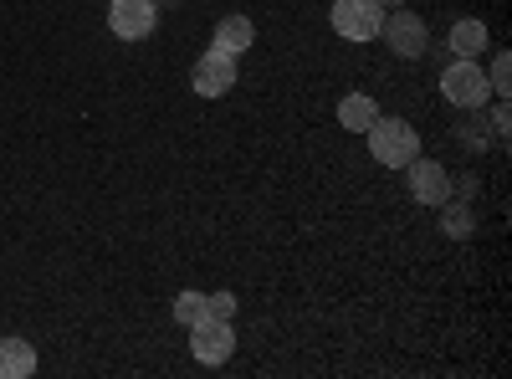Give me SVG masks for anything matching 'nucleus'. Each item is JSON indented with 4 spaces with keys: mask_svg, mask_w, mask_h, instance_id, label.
<instances>
[{
    "mask_svg": "<svg viewBox=\"0 0 512 379\" xmlns=\"http://www.w3.org/2000/svg\"><path fill=\"white\" fill-rule=\"evenodd\" d=\"M364 139H369V154L384 164V170H405V164L420 154V134L410 129L405 118H374L369 129H364Z\"/></svg>",
    "mask_w": 512,
    "mask_h": 379,
    "instance_id": "f257e3e1",
    "label": "nucleus"
},
{
    "mask_svg": "<svg viewBox=\"0 0 512 379\" xmlns=\"http://www.w3.org/2000/svg\"><path fill=\"white\" fill-rule=\"evenodd\" d=\"M441 93H446V103H451V108L477 113V108H487V103H492V82H487V72H482V62H477V57H456V62L441 72Z\"/></svg>",
    "mask_w": 512,
    "mask_h": 379,
    "instance_id": "f03ea898",
    "label": "nucleus"
},
{
    "mask_svg": "<svg viewBox=\"0 0 512 379\" xmlns=\"http://www.w3.org/2000/svg\"><path fill=\"white\" fill-rule=\"evenodd\" d=\"M328 26L344 41H374L379 26H384V6H379V0H333Z\"/></svg>",
    "mask_w": 512,
    "mask_h": 379,
    "instance_id": "7ed1b4c3",
    "label": "nucleus"
},
{
    "mask_svg": "<svg viewBox=\"0 0 512 379\" xmlns=\"http://www.w3.org/2000/svg\"><path fill=\"white\" fill-rule=\"evenodd\" d=\"M190 354L200 359V364H226L231 354H236V323L231 318H200L195 328H190Z\"/></svg>",
    "mask_w": 512,
    "mask_h": 379,
    "instance_id": "20e7f679",
    "label": "nucleus"
},
{
    "mask_svg": "<svg viewBox=\"0 0 512 379\" xmlns=\"http://www.w3.org/2000/svg\"><path fill=\"white\" fill-rule=\"evenodd\" d=\"M190 88H195V98H226L236 88V57L231 52H216V47H210L205 57H195Z\"/></svg>",
    "mask_w": 512,
    "mask_h": 379,
    "instance_id": "39448f33",
    "label": "nucleus"
},
{
    "mask_svg": "<svg viewBox=\"0 0 512 379\" xmlns=\"http://www.w3.org/2000/svg\"><path fill=\"white\" fill-rule=\"evenodd\" d=\"M159 26V6L154 0H113L108 6V31L118 41H144Z\"/></svg>",
    "mask_w": 512,
    "mask_h": 379,
    "instance_id": "423d86ee",
    "label": "nucleus"
},
{
    "mask_svg": "<svg viewBox=\"0 0 512 379\" xmlns=\"http://www.w3.org/2000/svg\"><path fill=\"white\" fill-rule=\"evenodd\" d=\"M379 36L390 41V52H395V57H420V52H425V21L410 16L405 6H400V11H384Z\"/></svg>",
    "mask_w": 512,
    "mask_h": 379,
    "instance_id": "0eeeda50",
    "label": "nucleus"
},
{
    "mask_svg": "<svg viewBox=\"0 0 512 379\" xmlns=\"http://www.w3.org/2000/svg\"><path fill=\"white\" fill-rule=\"evenodd\" d=\"M405 175H410V195L420 200V205H446L451 200V175L441 170V164L436 159H410L405 164Z\"/></svg>",
    "mask_w": 512,
    "mask_h": 379,
    "instance_id": "6e6552de",
    "label": "nucleus"
},
{
    "mask_svg": "<svg viewBox=\"0 0 512 379\" xmlns=\"http://www.w3.org/2000/svg\"><path fill=\"white\" fill-rule=\"evenodd\" d=\"M251 41H256L251 16H221V21H216V31H210V47H216V52H231V57L251 52Z\"/></svg>",
    "mask_w": 512,
    "mask_h": 379,
    "instance_id": "1a4fd4ad",
    "label": "nucleus"
},
{
    "mask_svg": "<svg viewBox=\"0 0 512 379\" xmlns=\"http://www.w3.org/2000/svg\"><path fill=\"white\" fill-rule=\"evenodd\" d=\"M36 374V349L26 339H0V379H31Z\"/></svg>",
    "mask_w": 512,
    "mask_h": 379,
    "instance_id": "9d476101",
    "label": "nucleus"
},
{
    "mask_svg": "<svg viewBox=\"0 0 512 379\" xmlns=\"http://www.w3.org/2000/svg\"><path fill=\"white\" fill-rule=\"evenodd\" d=\"M446 41H451V52H456V57H482L492 36H487V21H477V16H461V21L451 26V36H446Z\"/></svg>",
    "mask_w": 512,
    "mask_h": 379,
    "instance_id": "9b49d317",
    "label": "nucleus"
},
{
    "mask_svg": "<svg viewBox=\"0 0 512 379\" xmlns=\"http://www.w3.org/2000/svg\"><path fill=\"white\" fill-rule=\"evenodd\" d=\"M374 118H379V103H374L369 93H359V88H354V93L338 98V123H344L349 134H364Z\"/></svg>",
    "mask_w": 512,
    "mask_h": 379,
    "instance_id": "f8f14e48",
    "label": "nucleus"
},
{
    "mask_svg": "<svg viewBox=\"0 0 512 379\" xmlns=\"http://www.w3.org/2000/svg\"><path fill=\"white\" fill-rule=\"evenodd\" d=\"M175 318L185 323V328H195L200 318H205V292H195V287H185L180 298H175Z\"/></svg>",
    "mask_w": 512,
    "mask_h": 379,
    "instance_id": "ddd939ff",
    "label": "nucleus"
},
{
    "mask_svg": "<svg viewBox=\"0 0 512 379\" xmlns=\"http://www.w3.org/2000/svg\"><path fill=\"white\" fill-rule=\"evenodd\" d=\"M205 318H236V292H205Z\"/></svg>",
    "mask_w": 512,
    "mask_h": 379,
    "instance_id": "4468645a",
    "label": "nucleus"
},
{
    "mask_svg": "<svg viewBox=\"0 0 512 379\" xmlns=\"http://www.w3.org/2000/svg\"><path fill=\"white\" fill-rule=\"evenodd\" d=\"M441 210H446V231H451V236H472V210H466V205H451V200H446Z\"/></svg>",
    "mask_w": 512,
    "mask_h": 379,
    "instance_id": "2eb2a0df",
    "label": "nucleus"
},
{
    "mask_svg": "<svg viewBox=\"0 0 512 379\" xmlns=\"http://www.w3.org/2000/svg\"><path fill=\"white\" fill-rule=\"evenodd\" d=\"M507 72H512V57H507V52H497V57H492V72H487L492 98H507Z\"/></svg>",
    "mask_w": 512,
    "mask_h": 379,
    "instance_id": "dca6fc26",
    "label": "nucleus"
},
{
    "mask_svg": "<svg viewBox=\"0 0 512 379\" xmlns=\"http://www.w3.org/2000/svg\"><path fill=\"white\" fill-rule=\"evenodd\" d=\"M492 134L507 139V98H497V113H492Z\"/></svg>",
    "mask_w": 512,
    "mask_h": 379,
    "instance_id": "f3484780",
    "label": "nucleus"
},
{
    "mask_svg": "<svg viewBox=\"0 0 512 379\" xmlns=\"http://www.w3.org/2000/svg\"><path fill=\"white\" fill-rule=\"evenodd\" d=\"M379 6H384V11H400V6H410V0H379Z\"/></svg>",
    "mask_w": 512,
    "mask_h": 379,
    "instance_id": "a211bd4d",
    "label": "nucleus"
}]
</instances>
